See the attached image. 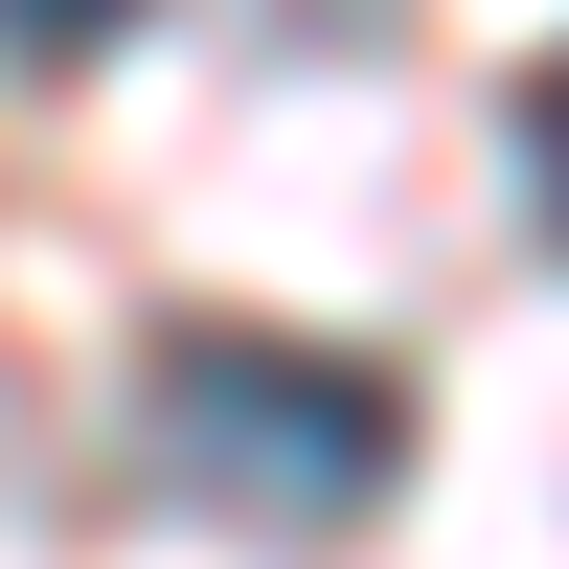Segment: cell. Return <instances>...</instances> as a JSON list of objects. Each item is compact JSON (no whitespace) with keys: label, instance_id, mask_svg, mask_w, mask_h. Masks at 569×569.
<instances>
[{"label":"cell","instance_id":"cell-1","mask_svg":"<svg viewBox=\"0 0 569 569\" xmlns=\"http://www.w3.org/2000/svg\"><path fill=\"white\" fill-rule=\"evenodd\" d=\"M137 433H160V479L206 501V525L251 547H342L365 501L410 479V388L365 342H251V319H182L160 388H137Z\"/></svg>","mask_w":569,"mask_h":569},{"label":"cell","instance_id":"cell-2","mask_svg":"<svg viewBox=\"0 0 569 569\" xmlns=\"http://www.w3.org/2000/svg\"><path fill=\"white\" fill-rule=\"evenodd\" d=\"M114 23H137V0H0V69H91Z\"/></svg>","mask_w":569,"mask_h":569}]
</instances>
